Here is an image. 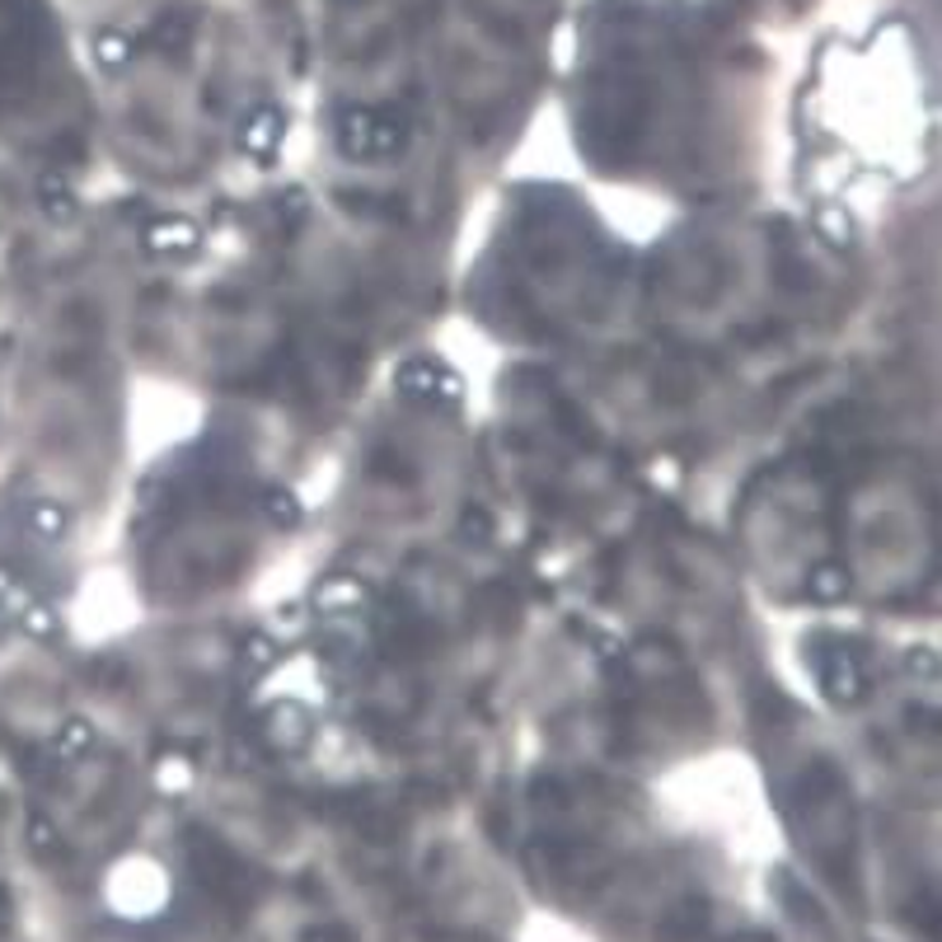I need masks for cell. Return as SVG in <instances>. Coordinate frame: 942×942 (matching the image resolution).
Masks as SVG:
<instances>
[{"instance_id": "cell-1", "label": "cell", "mask_w": 942, "mask_h": 942, "mask_svg": "<svg viewBox=\"0 0 942 942\" xmlns=\"http://www.w3.org/2000/svg\"><path fill=\"white\" fill-rule=\"evenodd\" d=\"M188 858H193V872L202 877V886L212 891L221 905H249L254 896V882H249V868L240 862V854H230L226 844H216L212 835H197L188 844Z\"/></svg>"}, {"instance_id": "cell-2", "label": "cell", "mask_w": 942, "mask_h": 942, "mask_svg": "<svg viewBox=\"0 0 942 942\" xmlns=\"http://www.w3.org/2000/svg\"><path fill=\"white\" fill-rule=\"evenodd\" d=\"M395 385H399V395L422 399V403H436V408H460L464 403L460 375H455L450 366H442V361H432V357L403 361L399 375H395Z\"/></svg>"}, {"instance_id": "cell-3", "label": "cell", "mask_w": 942, "mask_h": 942, "mask_svg": "<svg viewBox=\"0 0 942 942\" xmlns=\"http://www.w3.org/2000/svg\"><path fill=\"white\" fill-rule=\"evenodd\" d=\"M141 249H146L150 258H193L202 249V230L188 221V216L165 212V216H155V221H146Z\"/></svg>"}, {"instance_id": "cell-4", "label": "cell", "mask_w": 942, "mask_h": 942, "mask_svg": "<svg viewBox=\"0 0 942 942\" xmlns=\"http://www.w3.org/2000/svg\"><path fill=\"white\" fill-rule=\"evenodd\" d=\"M263 736H268V746H277V750H305L310 736H314V717H310L305 703L281 699L268 709V717H263Z\"/></svg>"}, {"instance_id": "cell-5", "label": "cell", "mask_w": 942, "mask_h": 942, "mask_svg": "<svg viewBox=\"0 0 942 942\" xmlns=\"http://www.w3.org/2000/svg\"><path fill=\"white\" fill-rule=\"evenodd\" d=\"M314 609L319 615H328V619H338V615H361V609L371 605V587L361 582V577H352V572H334V577H324L319 587H314Z\"/></svg>"}, {"instance_id": "cell-6", "label": "cell", "mask_w": 942, "mask_h": 942, "mask_svg": "<svg viewBox=\"0 0 942 942\" xmlns=\"http://www.w3.org/2000/svg\"><path fill=\"white\" fill-rule=\"evenodd\" d=\"M281 132H287V122H281V113L277 108H254L244 122H240V150L249 155V160H258V165H268L273 155L281 150Z\"/></svg>"}, {"instance_id": "cell-7", "label": "cell", "mask_w": 942, "mask_h": 942, "mask_svg": "<svg viewBox=\"0 0 942 942\" xmlns=\"http://www.w3.org/2000/svg\"><path fill=\"white\" fill-rule=\"evenodd\" d=\"M821 689L835 703H858L862 695H868V680H862V671L849 652H835L821 662Z\"/></svg>"}, {"instance_id": "cell-8", "label": "cell", "mask_w": 942, "mask_h": 942, "mask_svg": "<svg viewBox=\"0 0 942 942\" xmlns=\"http://www.w3.org/2000/svg\"><path fill=\"white\" fill-rule=\"evenodd\" d=\"M371 132H375V113L371 108H342L338 118V146L352 160H371Z\"/></svg>"}, {"instance_id": "cell-9", "label": "cell", "mask_w": 942, "mask_h": 942, "mask_svg": "<svg viewBox=\"0 0 942 942\" xmlns=\"http://www.w3.org/2000/svg\"><path fill=\"white\" fill-rule=\"evenodd\" d=\"M807 595L821 605L844 601V595H849V568H844V563H816L807 572Z\"/></svg>"}, {"instance_id": "cell-10", "label": "cell", "mask_w": 942, "mask_h": 942, "mask_svg": "<svg viewBox=\"0 0 942 942\" xmlns=\"http://www.w3.org/2000/svg\"><path fill=\"white\" fill-rule=\"evenodd\" d=\"M263 516L277 526V530H291V526H301V516H305V507H301V497H295L291 488H263Z\"/></svg>"}, {"instance_id": "cell-11", "label": "cell", "mask_w": 942, "mask_h": 942, "mask_svg": "<svg viewBox=\"0 0 942 942\" xmlns=\"http://www.w3.org/2000/svg\"><path fill=\"white\" fill-rule=\"evenodd\" d=\"M28 530H34L38 540H61L71 530V511L61 507V502H34V507H28Z\"/></svg>"}, {"instance_id": "cell-12", "label": "cell", "mask_w": 942, "mask_h": 942, "mask_svg": "<svg viewBox=\"0 0 942 942\" xmlns=\"http://www.w3.org/2000/svg\"><path fill=\"white\" fill-rule=\"evenodd\" d=\"M52 746H57V756H61V760L85 756V750H94V722H85V717H67V722L57 727Z\"/></svg>"}, {"instance_id": "cell-13", "label": "cell", "mask_w": 942, "mask_h": 942, "mask_svg": "<svg viewBox=\"0 0 942 942\" xmlns=\"http://www.w3.org/2000/svg\"><path fill=\"white\" fill-rule=\"evenodd\" d=\"M816 230H821L825 244H835V249H849L858 240V226L844 207H816Z\"/></svg>"}, {"instance_id": "cell-14", "label": "cell", "mask_w": 942, "mask_h": 942, "mask_svg": "<svg viewBox=\"0 0 942 942\" xmlns=\"http://www.w3.org/2000/svg\"><path fill=\"white\" fill-rule=\"evenodd\" d=\"M38 197L47 202V212L57 216V221H71L75 216V193H71V183L57 174V169H47V174L38 179Z\"/></svg>"}, {"instance_id": "cell-15", "label": "cell", "mask_w": 942, "mask_h": 942, "mask_svg": "<svg viewBox=\"0 0 942 942\" xmlns=\"http://www.w3.org/2000/svg\"><path fill=\"white\" fill-rule=\"evenodd\" d=\"M94 57H99L104 71H122L132 61V38L118 34V28H104V34L94 38Z\"/></svg>"}, {"instance_id": "cell-16", "label": "cell", "mask_w": 942, "mask_h": 942, "mask_svg": "<svg viewBox=\"0 0 942 942\" xmlns=\"http://www.w3.org/2000/svg\"><path fill=\"white\" fill-rule=\"evenodd\" d=\"M408 141V132H403V122L399 118H381L375 113V132H371V155H389V150H399Z\"/></svg>"}, {"instance_id": "cell-17", "label": "cell", "mask_w": 942, "mask_h": 942, "mask_svg": "<svg viewBox=\"0 0 942 942\" xmlns=\"http://www.w3.org/2000/svg\"><path fill=\"white\" fill-rule=\"evenodd\" d=\"M240 656H244L249 671H268V666L277 662V642H273L268 633H249L244 648H240Z\"/></svg>"}, {"instance_id": "cell-18", "label": "cell", "mask_w": 942, "mask_h": 942, "mask_svg": "<svg viewBox=\"0 0 942 942\" xmlns=\"http://www.w3.org/2000/svg\"><path fill=\"white\" fill-rule=\"evenodd\" d=\"M24 628H28L34 638H57L61 624H57V615H52L47 605H24Z\"/></svg>"}, {"instance_id": "cell-19", "label": "cell", "mask_w": 942, "mask_h": 942, "mask_svg": "<svg viewBox=\"0 0 942 942\" xmlns=\"http://www.w3.org/2000/svg\"><path fill=\"white\" fill-rule=\"evenodd\" d=\"M460 535H464V540H488V516H483L479 507H464V516H460Z\"/></svg>"}, {"instance_id": "cell-20", "label": "cell", "mask_w": 942, "mask_h": 942, "mask_svg": "<svg viewBox=\"0 0 942 942\" xmlns=\"http://www.w3.org/2000/svg\"><path fill=\"white\" fill-rule=\"evenodd\" d=\"M305 942H357V933L342 929V923H314L305 933Z\"/></svg>"}, {"instance_id": "cell-21", "label": "cell", "mask_w": 942, "mask_h": 942, "mask_svg": "<svg viewBox=\"0 0 942 942\" xmlns=\"http://www.w3.org/2000/svg\"><path fill=\"white\" fill-rule=\"evenodd\" d=\"M915 671L923 675V680H933V675H938V662H933V652H915V656H909V675H915Z\"/></svg>"}, {"instance_id": "cell-22", "label": "cell", "mask_w": 942, "mask_h": 942, "mask_svg": "<svg viewBox=\"0 0 942 942\" xmlns=\"http://www.w3.org/2000/svg\"><path fill=\"white\" fill-rule=\"evenodd\" d=\"M281 212H287L291 221H301V212H305V193H301V188H291V193H281Z\"/></svg>"}, {"instance_id": "cell-23", "label": "cell", "mask_w": 942, "mask_h": 942, "mask_svg": "<svg viewBox=\"0 0 942 942\" xmlns=\"http://www.w3.org/2000/svg\"><path fill=\"white\" fill-rule=\"evenodd\" d=\"M0 633H5V609H0Z\"/></svg>"}]
</instances>
